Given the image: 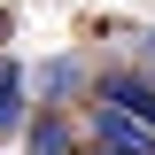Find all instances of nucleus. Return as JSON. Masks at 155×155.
<instances>
[{
	"mask_svg": "<svg viewBox=\"0 0 155 155\" xmlns=\"http://www.w3.org/2000/svg\"><path fill=\"white\" fill-rule=\"evenodd\" d=\"M93 132H101V147H116V155H155V124L132 116L124 101H101L93 109Z\"/></svg>",
	"mask_w": 155,
	"mask_h": 155,
	"instance_id": "1",
	"label": "nucleus"
},
{
	"mask_svg": "<svg viewBox=\"0 0 155 155\" xmlns=\"http://www.w3.org/2000/svg\"><path fill=\"white\" fill-rule=\"evenodd\" d=\"M101 101H124L132 116H147V124H155V85H147V78H132V70H109V78H101Z\"/></svg>",
	"mask_w": 155,
	"mask_h": 155,
	"instance_id": "2",
	"label": "nucleus"
},
{
	"mask_svg": "<svg viewBox=\"0 0 155 155\" xmlns=\"http://www.w3.org/2000/svg\"><path fill=\"white\" fill-rule=\"evenodd\" d=\"M0 132H23V62H0Z\"/></svg>",
	"mask_w": 155,
	"mask_h": 155,
	"instance_id": "3",
	"label": "nucleus"
},
{
	"mask_svg": "<svg viewBox=\"0 0 155 155\" xmlns=\"http://www.w3.org/2000/svg\"><path fill=\"white\" fill-rule=\"evenodd\" d=\"M31 155H78L70 147V124H62V116H39L31 124Z\"/></svg>",
	"mask_w": 155,
	"mask_h": 155,
	"instance_id": "4",
	"label": "nucleus"
},
{
	"mask_svg": "<svg viewBox=\"0 0 155 155\" xmlns=\"http://www.w3.org/2000/svg\"><path fill=\"white\" fill-rule=\"evenodd\" d=\"M78 85V62H47V93H70Z\"/></svg>",
	"mask_w": 155,
	"mask_h": 155,
	"instance_id": "5",
	"label": "nucleus"
},
{
	"mask_svg": "<svg viewBox=\"0 0 155 155\" xmlns=\"http://www.w3.org/2000/svg\"><path fill=\"white\" fill-rule=\"evenodd\" d=\"M101 155H116V147H101Z\"/></svg>",
	"mask_w": 155,
	"mask_h": 155,
	"instance_id": "6",
	"label": "nucleus"
}]
</instances>
